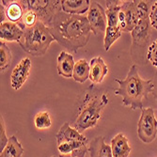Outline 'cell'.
<instances>
[{
  "mask_svg": "<svg viewBox=\"0 0 157 157\" xmlns=\"http://www.w3.org/2000/svg\"><path fill=\"white\" fill-rule=\"evenodd\" d=\"M24 34V29L15 23L5 21L0 25V39L1 41L19 42Z\"/></svg>",
  "mask_w": 157,
  "mask_h": 157,
  "instance_id": "cell-13",
  "label": "cell"
},
{
  "mask_svg": "<svg viewBox=\"0 0 157 157\" xmlns=\"http://www.w3.org/2000/svg\"><path fill=\"white\" fill-rule=\"evenodd\" d=\"M12 59V55L10 49L5 42H0V70L4 72L5 70L10 66Z\"/></svg>",
  "mask_w": 157,
  "mask_h": 157,
  "instance_id": "cell-24",
  "label": "cell"
},
{
  "mask_svg": "<svg viewBox=\"0 0 157 157\" xmlns=\"http://www.w3.org/2000/svg\"><path fill=\"white\" fill-rule=\"evenodd\" d=\"M111 151L113 157H129L132 148L127 137L120 133L111 140Z\"/></svg>",
  "mask_w": 157,
  "mask_h": 157,
  "instance_id": "cell-16",
  "label": "cell"
},
{
  "mask_svg": "<svg viewBox=\"0 0 157 157\" xmlns=\"http://www.w3.org/2000/svg\"><path fill=\"white\" fill-rule=\"evenodd\" d=\"M90 62H88L86 59H80L77 62H75L73 78L75 79V81L83 84L90 78Z\"/></svg>",
  "mask_w": 157,
  "mask_h": 157,
  "instance_id": "cell-20",
  "label": "cell"
},
{
  "mask_svg": "<svg viewBox=\"0 0 157 157\" xmlns=\"http://www.w3.org/2000/svg\"><path fill=\"white\" fill-rule=\"evenodd\" d=\"M91 27V31L96 36L105 33L107 27V17L105 10L98 2H91L87 16Z\"/></svg>",
  "mask_w": 157,
  "mask_h": 157,
  "instance_id": "cell-8",
  "label": "cell"
},
{
  "mask_svg": "<svg viewBox=\"0 0 157 157\" xmlns=\"http://www.w3.org/2000/svg\"><path fill=\"white\" fill-rule=\"evenodd\" d=\"M21 3L25 9L32 10L37 14L39 21L46 25L56 13L62 10L61 1L59 0H25L21 1Z\"/></svg>",
  "mask_w": 157,
  "mask_h": 157,
  "instance_id": "cell-5",
  "label": "cell"
},
{
  "mask_svg": "<svg viewBox=\"0 0 157 157\" xmlns=\"http://www.w3.org/2000/svg\"><path fill=\"white\" fill-rule=\"evenodd\" d=\"M53 41H55V39L48 26L39 21L34 26L25 28L18 44L25 53L34 56H40L46 54Z\"/></svg>",
  "mask_w": 157,
  "mask_h": 157,
  "instance_id": "cell-3",
  "label": "cell"
},
{
  "mask_svg": "<svg viewBox=\"0 0 157 157\" xmlns=\"http://www.w3.org/2000/svg\"><path fill=\"white\" fill-rule=\"evenodd\" d=\"M25 150L15 136H11L5 149L0 151V157H21Z\"/></svg>",
  "mask_w": 157,
  "mask_h": 157,
  "instance_id": "cell-19",
  "label": "cell"
},
{
  "mask_svg": "<svg viewBox=\"0 0 157 157\" xmlns=\"http://www.w3.org/2000/svg\"><path fill=\"white\" fill-rule=\"evenodd\" d=\"M90 157H113L111 147L105 144L104 136H100L89 143Z\"/></svg>",
  "mask_w": 157,
  "mask_h": 157,
  "instance_id": "cell-17",
  "label": "cell"
},
{
  "mask_svg": "<svg viewBox=\"0 0 157 157\" xmlns=\"http://www.w3.org/2000/svg\"><path fill=\"white\" fill-rule=\"evenodd\" d=\"M150 22L151 27L157 30V1L154 2V4L151 8L150 11Z\"/></svg>",
  "mask_w": 157,
  "mask_h": 157,
  "instance_id": "cell-29",
  "label": "cell"
},
{
  "mask_svg": "<svg viewBox=\"0 0 157 157\" xmlns=\"http://www.w3.org/2000/svg\"><path fill=\"white\" fill-rule=\"evenodd\" d=\"M121 1H106L107 10L106 17H107V26H119V13L121 8Z\"/></svg>",
  "mask_w": 157,
  "mask_h": 157,
  "instance_id": "cell-21",
  "label": "cell"
},
{
  "mask_svg": "<svg viewBox=\"0 0 157 157\" xmlns=\"http://www.w3.org/2000/svg\"><path fill=\"white\" fill-rule=\"evenodd\" d=\"M34 124L37 129L39 130H44L48 129L52 125L51 117L48 111H40L36 114L34 118Z\"/></svg>",
  "mask_w": 157,
  "mask_h": 157,
  "instance_id": "cell-23",
  "label": "cell"
},
{
  "mask_svg": "<svg viewBox=\"0 0 157 157\" xmlns=\"http://www.w3.org/2000/svg\"><path fill=\"white\" fill-rule=\"evenodd\" d=\"M119 88L114 90V94L122 98V105L133 110L143 109L144 100L154 90L151 79L144 80L139 76L136 65H133L124 79L116 78Z\"/></svg>",
  "mask_w": 157,
  "mask_h": 157,
  "instance_id": "cell-2",
  "label": "cell"
},
{
  "mask_svg": "<svg viewBox=\"0 0 157 157\" xmlns=\"http://www.w3.org/2000/svg\"><path fill=\"white\" fill-rule=\"evenodd\" d=\"M1 5H3L5 8L6 17L9 19V21L17 24L25 30V27L23 25L22 20L25 10L21 1H6V0H2Z\"/></svg>",
  "mask_w": 157,
  "mask_h": 157,
  "instance_id": "cell-11",
  "label": "cell"
},
{
  "mask_svg": "<svg viewBox=\"0 0 157 157\" xmlns=\"http://www.w3.org/2000/svg\"><path fill=\"white\" fill-rule=\"evenodd\" d=\"M31 70V60L28 58L23 59L13 68L10 75V86L15 90H20L26 82Z\"/></svg>",
  "mask_w": 157,
  "mask_h": 157,
  "instance_id": "cell-9",
  "label": "cell"
},
{
  "mask_svg": "<svg viewBox=\"0 0 157 157\" xmlns=\"http://www.w3.org/2000/svg\"><path fill=\"white\" fill-rule=\"evenodd\" d=\"M52 157H56V156H52Z\"/></svg>",
  "mask_w": 157,
  "mask_h": 157,
  "instance_id": "cell-31",
  "label": "cell"
},
{
  "mask_svg": "<svg viewBox=\"0 0 157 157\" xmlns=\"http://www.w3.org/2000/svg\"><path fill=\"white\" fill-rule=\"evenodd\" d=\"M59 157H73L71 154H60Z\"/></svg>",
  "mask_w": 157,
  "mask_h": 157,
  "instance_id": "cell-30",
  "label": "cell"
},
{
  "mask_svg": "<svg viewBox=\"0 0 157 157\" xmlns=\"http://www.w3.org/2000/svg\"><path fill=\"white\" fill-rule=\"evenodd\" d=\"M47 26L55 40L73 52L87 45L92 33L87 17L62 10L56 14Z\"/></svg>",
  "mask_w": 157,
  "mask_h": 157,
  "instance_id": "cell-1",
  "label": "cell"
},
{
  "mask_svg": "<svg viewBox=\"0 0 157 157\" xmlns=\"http://www.w3.org/2000/svg\"><path fill=\"white\" fill-rule=\"evenodd\" d=\"M151 22L150 16L140 18L136 26L131 32L133 39V48L136 46L144 47L148 44L151 35Z\"/></svg>",
  "mask_w": 157,
  "mask_h": 157,
  "instance_id": "cell-10",
  "label": "cell"
},
{
  "mask_svg": "<svg viewBox=\"0 0 157 157\" xmlns=\"http://www.w3.org/2000/svg\"><path fill=\"white\" fill-rule=\"evenodd\" d=\"M56 139L58 145L67 142H75V141H88L87 137L79 133L75 127H72L69 122H65L59 130L58 134L56 135Z\"/></svg>",
  "mask_w": 157,
  "mask_h": 157,
  "instance_id": "cell-12",
  "label": "cell"
},
{
  "mask_svg": "<svg viewBox=\"0 0 157 157\" xmlns=\"http://www.w3.org/2000/svg\"><path fill=\"white\" fill-rule=\"evenodd\" d=\"M25 14L23 16V20H22L23 25H25V28L32 27L39 22L37 14L32 10H28V9H25Z\"/></svg>",
  "mask_w": 157,
  "mask_h": 157,
  "instance_id": "cell-26",
  "label": "cell"
},
{
  "mask_svg": "<svg viewBox=\"0 0 157 157\" xmlns=\"http://www.w3.org/2000/svg\"><path fill=\"white\" fill-rule=\"evenodd\" d=\"M90 80L95 85L102 83L108 73V67L104 59L101 56H96V58L91 59L90 61Z\"/></svg>",
  "mask_w": 157,
  "mask_h": 157,
  "instance_id": "cell-14",
  "label": "cell"
},
{
  "mask_svg": "<svg viewBox=\"0 0 157 157\" xmlns=\"http://www.w3.org/2000/svg\"><path fill=\"white\" fill-rule=\"evenodd\" d=\"M9 138L10 137H8L6 134L5 121H4L3 117L1 116V119H0V151H2L7 146L9 142Z\"/></svg>",
  "mask_w": 157,
  "mask_h": 157,
  "instance_id": "cell-28",
  "label": "cell"
},
{
  "mask_svg": "<svg viewBox=\"0 0 157 157\" xmlns=\"http://www.w3.org/2000/svg\"><path fill=\"white\" fill-rule=\"evenodd\" d=\"M75 60L74 56L70 53L62 51L58 56V63H56V70L58 74L65 78L73 77L74 69H75Z\"/></svg>",
  "mask_w": 157,
  "mask_h": 157,
  "instance_id": "cell-15",
  "label": "cell"
},
{
  "mask_svg": "<svg viewBox=\"0 0 157 157\" xmlns=\"http://www.w3.org/2000/svg\"><path fill=\"white\" fill-rule=\"evenodd\" d=\"M147 59L155 68H157V39L149 45Z\"/></svg>",
  "mask_w": 157,
  "mask_h": 157,
  "instance_id": "cell-27",
  "label": "cell"
},
{
  "mask_svg": "<svg viewBox=\"0 0 157 157\" xmlns=\"http://www.w3.org/2000/svg\"><path fill=\"white\" fill-rule=\"evenodd\" d=\"M90 0H62L61 8L68 14L81 15L90 10Z\"/></svg>",
  "mask_w": 157,
  "mask_h": 157,
  "instance_id": "cell-18",
  "label": "cell"
},
{
  "mask_svg": "<svg viewBox=\"0 0 157 157\" xmlns=\"http://www.w3.org/2000/svg\"><path fill=\"white\" fill-rule=\"evenodd\" d=\"M121 30L120 26H107L106 31L105 33V40H104V45L105 50L108 51L112 44L115 42L121 36Z\"/></svg>",
  "mask_w": 157,
  "mask_h": 157,
  "instance_id": "cell-22",
  "label": "cell"
},
{
  "mask_svg": "<svg viewBox=\"0 0 157 157\" xmlns=\"http://www.w3.org/2000/svg\"><path fill=\"white\" fill-rule=\"evenodd\" d=\"M138 23L136 0L123 1L119 13V26L122 32H132Z\"/></svg>",
  "mask_w": 157,
  "mask_h": 157,
  "instance_id": "cell-7",
  "label": "cell"
},
{
  "mask_svg": "<svg viewBox=\"0 0 157 157\" xmlns=\"http://www.w3.org/2000/svg\"><path fill=\"white\" fill-rule=\"evenodd\" d=\"M108 104V97L106 94L101 96H91L87 93L85 100V105L79 112L76 120L74 122V127L82 133L86 130L96 126L98 121L101 119L102 112Z\"/></svg>",
  "mask_w": 157,
  "mask_h": 157,
  "instance_id": "cell-4",
  "label": "cell"
},
{
  "mask_svg": "<svg viewBox=\"0 0 157 157\" xmlns=\"http://www.w3.org/2000/svg\"><path fill=\"white\" fill-rule=\"evenodd\" d=\"M88 145V141H75V142H67L58 145V150L60 154H72L76 150L81 147Z\"/></svg>",
  "mask_w": 157,
  "mask_h": 157,
  "instance_id": "cell-25",
  "label": "cell"
},
{
  "mask_svg": "<svg viewBox=\"0 0 157 157\" xmlns=\"http://www.w3.org/2000/svg\"><path fill=\"white\" fill-rule=\"evenodd\" d=\"M138 138L146 144H150L157 136V120L154 109L147 107L141 109V116L137 123Z\"/></svg>",
  "mask_w": 157,
  "mask_h": 157,
  "instance_id": "cell-6",
  "label": "cell"
}]
</instances>
